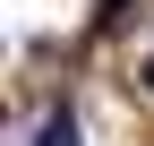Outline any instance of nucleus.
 <instances>
[{
  "instance_id": "obj_1",
  "label": "nucleus",
  "mask_w": 154,
  "mask_h": 146,
  "mask_svg": "<svg viewBox=\"0 0 154 146\" xmlns=\"http://www.w3.org/2000/svg\"><path fill=\"white\" fill-rule=\"evenodd\" d=\"M43 146H77V112H51L43 120Z\"/></svg>"
},
{
  "instance_id": "obj_2",
  "label": "nucleus",
  "mask_w": 154,
  "mask_h": 146,
  "mask_svg": "<svg viewBox=\"0 0 154 146\" xmlns=\"http://www.w3.org/2000/svg\"><path fill=\"white\" fill-rule=\"evenodd\" d=\"M128 17V0H103V9H94V26H120Z\"/></svg>"
},
{
  "instance_id": "obj_3",
  "label": "nucleus",
  "mask_w": 154,
  "mask_h": 146,
  "mask_svg": "<svg viewBox=\"0 0 154 146\" xmlns=\"http://www.w3.org/2000/svg\"><path fill=\"white\" fill-rule=\"evenodd\" d=\"M146 86H154V60H146Z\"/></svg>"
}]
</instances>
